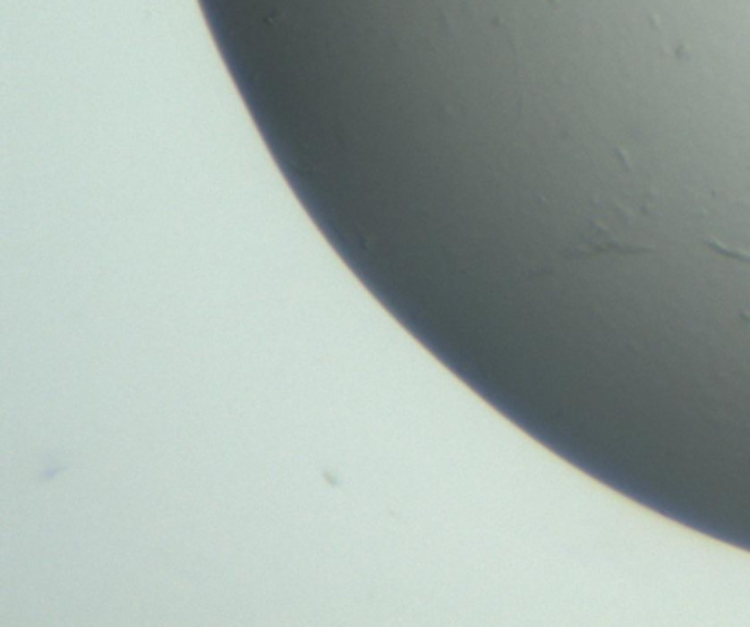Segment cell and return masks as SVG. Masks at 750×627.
<instances>
[{"mask_svg":"<svg viewBox=\"0 0 750 627\" xmlns=\"http://www.w3.org/2000/svg\"><path fill=\"white\" fill-rule=\"evenodd\" d=\"M706 247L713 249L715 253H720V256L724 258H733V260H739L744 262V265H750V251L746 249H735V247H724L720 241H704Z\"/></svg>","mask_w":750,"mask_h":627,"instance_id":"obj_1","label":"cell"}]
</instances>
